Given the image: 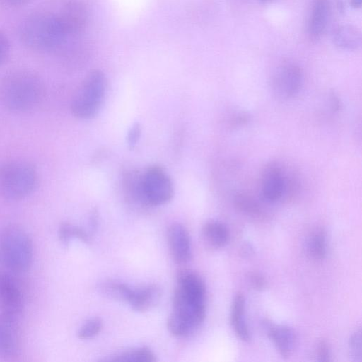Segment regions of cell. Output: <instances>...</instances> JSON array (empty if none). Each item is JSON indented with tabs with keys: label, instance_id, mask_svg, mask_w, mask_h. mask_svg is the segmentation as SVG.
Returning <instances> with one entry per match:
<instances>
[{
	"label": "cell",
	"instance_id": "obj_19",
	"mask_svg": "<svg viewBox=\"0 0 362 362\" xmlns=\"http://www.w3.org/2000/svg\"><path fill=\"white\" fill-rule=\"evenodd\" d=\"M99 291L105 297L119 302H129L133 289L115 280H105L99 284Z\"/></svg>",
	"mask_w": 362,
	"mask_h": 362
},
{
	"label": "cell",
	"instance_id": "obj_2",
	"mask_svg": "<svg viewBox=\"0 0 362 362\" xmlns=\"http://www.w3.org/2000/svg\"><path fill=\"white\" fill-rule=\"evenodd\" d=\"M19 37L26 47L37 52L54 50L67 37L59 25L57 15L45 11L28 15L20 26Z\"/></svg>",
	"mask_w": 362,
	"mask_h": 362
},
{
	"label": "cell",
	"instance_id": "obj_33",
	"mask_svg": "<svg viewBox=\"0 0 362 362\" xmlns=\"http://www.w3.org/2000/svg\"><path fill=\"white\" fill-rule=\"evenodd\" d=\"M262 1H271V0H262Z\"/></svg>",
	"mask_w": 362,
	"mask_h": 362
},
{
	"label": "cell",
	"instance_id": "obj_32",
	"mask_svg": "<svg viewBox=\"0 0 362 362\" xmlns=\"http://www.w3.org/2000/svg\"><path fill=\"white\" fill-rule=\"evenodd\" d=\"M349 4L354 8H359L361 6L362 0H348Z\"/></svg>",
	"mask_w": 362,
	"mask_h": 362
},
{
	"label": "cell",
	"instance_id": "obj_5",
	"mask_svg": "<svg viewBox=\"0 0 362 362\" xmlns=\"http://www.w3.org/2000/svg\"><path fill=\"white\" fill-rule=\"evenodd\" d=\"M106 86L105 76L100 70L89 72L72 99V114L84 119L96 115L103 102Z\"/></svg>",
	"mask_w": 362,
	"mask_h": 362
},
{
	"label": "cell",
	"instance_id": "obj_17",
	"mask_svg": "<svg viewBox=\"0 0 362 362\" xmlns=\"http://www.w3.org/2000/svg\"><path fill=\"white\" fill-rule=\"evenodd\" d=\"M245 301L244 296L238 293L233 300L230 310V323L235 334L244 341L250 339V332L244 320Z\"/></svg>",
	"mask_w": 362,
	"mask_h": 362
},
{
	"label": "cell",
	"instance_id": "obj_27",
	"mask_svg": "<svg viewBox=\"0 0 362 362\" xmlns=\"http://www.w3.org/2000/svg\"><path fill=\"white\" fill-rule=\"evenodd\" d=\"M316 358L319 361H329L330 360L329 347L324 340L320 341L317 345Z\"/></svg>",
	"mask_w": 362,
	"mask_h": 362
},
{
	"label": "cell",
	"instance_id": "obj_29",
	"mask_svg": "<svg viewBox=\"0 0 362 362\" xmlns=\"http://www.w3.org/2000/svg\"><path fill=\"white\" fill-rule=\"evenodd\" d=\"M250 282L253 288L259 291L264 289L266 286L264 277L257 273L250 275Z\"/></svg>",
	"mask_w": 362,
	"mask_h": 362
},
{
	"label": "cell",
	"instance_id": "obj_25",
	"mask_svg": "<svg viewBox=\"0 0 362 362\" xmlns=\"http://www.w3.org/2000/svg\"><path fill=\"white\" fill-rule=\"evenodd\" d=\"M349 351L351 359L354 361H361V332H354L349 340Z\"/></svg>",
	"mask_w": 362,
	"mask_h": 362
},
{
	"label": "cell",
	"instance_id": "obj_6",
	"mask_svg": "<svg viewBox=\"0 0 362 362\" xmlns=\"http://www.w3.org/2000/svg\"><path fill=\"white\" fill-rule=\"evenodd\" d=\"M141 204L159 206L168 202L173 196V186L165 170L158 165L148 167L139 175Z\"/></svg>",
	"mask_w": 362,
	"mask_h": 362
},
{
	"label": "cell",
	"instance_id": "obj_4",
	"mask_svg": "<svg viewBox=\"0 0 362 362\" xmlns=\"http://www.w3.org/2000/svg\"><path fill=\"white\" fill-rule=\"evenodd\" d=\"M37 174L33 166L24 161L0 164V197L7 200H19L35 188Z\"/></svg>",
	"mask_w": 362,
	"mask_h": 362
},
{
	"label": "cell",
	"instance_id": "obj_1",
	"mask_svg": "<svg viewBox=\"0 0 362 362\" xmlns=\"http://www.w3.org/2000/svg\"><path fill=\"white\" fill-rule=\"evenodd\" d=\"M45 95V86L36 74L20 70L0 81V103L7 110L24 112L36 107Z\"/></svg>",
	"mask_w": 362,
	"mask_h": 362
},
{
	"label": "cell",
	"instance_id": "obj_28",
	"mask_svg": "<svg viewBox=\"0 0 362 362\" xmlns=\"http://www.w3.org/2000/svg\"><path fill=\"white\" fill-rule=\"evenodd\" d=\"M237 204L242 210L247 212H255L257 209L256 204L250 198L245 196L238 197Z\"/></svg>",
	"mask_w": 362,
	"mask_h": 362
},
{
	"label": "cell",
	"instance_id": "obj_26",
	"mask_svg": "<svg viewBox=\"0 0 362 362\" xmlns=\"http://www.w3.org/2000/svg\"><path fill=\"white\" fill-rule=\"evenodd\" d=\"M10 48V42L7 35L2 31H0V66L8 59Z\"/></svg>",
	"mask_w": 362,
	"mask_h": 362
},
{
	"label": "cell",
	"instance_id": "obj_20",
	"mask_svg": "<svg viewBox=\"0 0 362 362\" xmlns=\"http://www.w3.org/2000/svg\"><path fill=\"white\" fill-rule=\"evenodd\" d=\"M108 361L155 362L156 358L152 351L146 346L128 350L105 359Z\"/></svg>",
	"mask_w": 362,
	"mask_h": 362
},
{
	"label": "cell",
	"instance_id": "obj_31",
	"mask_svg": "<svg viewBox=\"0 0 362 362\" xmlns=\"http://www.w3.org/2000/svg\"><path fill=\"white\" fill-rule=\"evenodd\" d=\"M31 0H0V1L5 5L9 6H21L28 4Z\"/></svg>",
	"mask_w": 362,
	"mask_h": 362
},
{
	"label": "cell",
	"instance_id": "obj_21",
	"mask_svg": "<svg viewBox=\"0 0 362 362\" xmlns=\"http://www.w3.org/2000/svg\"><path fill=\"white\" fill-rule=\"evenodd\" d=\"M308 255L314 259H323L327 254L326 233L322 228L317 229L309 238L307 245Z\"/></svg>",
	"mask_w": 362,
	"mask_h": 362
},
{
	"label": "cell",
	"instance_id": "obj_24",
	"mask_svg": "<svg viewBox=\"0 0 362 362\" xmlns=\"http://www.w3.org/2000/svg\"><path fill=\"white\" fill-rule=\"evenodd\" d=\"M103 329L100 318L94 317L86 321L79 329L78 337L81 339H87L98 334Z\"/></svg>",
	"mask_w": 362,
	"mask_h": 362
},
{
	"label": "cell",
	"instance_id": "obj_12",
	"mask_svg": "<svg viewBox=\"0 0 362 362\" xmlns=\"http://www.w3.org/2000/svg\"><path fill=\"white\" fill-rule=\"evenodd\" d=\"M285 177L280 167L271 164L265 168L262 175L261 191L263 198L269 202L279 200L285 189Z\"/></svg>",
	"mask_w": 362,
	"mask_h": 362
},
{
	"label": "cell",
	"instance_id": "obj_23",
	"mask_svg": "<svg viewBox=\"0 0 362 362\" xmlns=\"http://www.w3.org/2000/svg\"><path fill=\"white\" fill-rule=\"evenodd\" d=\"M167 327L169 332L176 337L186 336L194 330L186 320L173 312L168 319Z\"/></svg>",
	"mask_w": 362,
	"mask_h": 362
},
{
	"label": "cell",
	"instance_id": "obj_15",
	"mask_svg": "<svg viewBox=\"0 0 362 362\" xmlns=\"http://www.w3.org/2000/svg\"><path fill=\"white\" fill-rule=\"evenodd\" d=\"M160 298V288L156 284H149L133 290L129 303L134 310L144 313L155 307Z\"/></svg>",
	"mask_w": 362,
	"mask_h": 362
},
{
	"label": "cell",
	"instance_id": "obj_16",
	"mask_svg": "<svg viewBox=\"0 0 362 362\" xmlns=\"http://www.w3.org/2000/svg\"><path fill=\"white\" fill-rule=\"evenodd\" d=\"M202 235L204 243L214 249L226 246L230 237L228 228L216 221L206 222L202 227Z\"/></svg>",
	"mask_w": 362,
	"mask_h": 362
},
{
	"label": "cell",
	"instance_id": "obj_7",
	"mask_svg": "<svg viewBox=\"0 0 362 362\" xmlns=\"http://www.w3.org/2000/svg\"><path fill=\"white\" fill-rule=\"evenodd\" d=\"M303 81L301 68L292 62L279 66L274 71L271 81L274 94L280 99L295 97L300 91Z\"/></svg>",
	"mask_w": 362,
	"mask_h": 362
},
{
	"label": "cell",
	"instance_id": "obj_22",
	"mask_svg": "<svg viewBox=\"0 0 362 362\" xmlns=\"http://www.w3.org/2000/svg\"><path fill=\"white\" fill-rule=\"evenodd\" d=\"M59 238L65 245H69L73 238H77L85 243H90L91 241V236L84 230L68 223H64L60 226Z\"/></svg>",
	"mask_w": 362,
	"mask_h": 362
},
{
	"label": "cell",
	"instance_id": "obj_8",
	"mask_svg": "<svg viewBox=\"0 0 362 362\" xmlns=\"http://www.w3.org/2000/svg\"><path fill=\"white\" fill-rule=\"evenodd\" d=\"M57 18L66 37L76 35L81 33L86 26L88 11L83 2L70 0L64 4Z\"/></svg>",
	"mask_w": 362,
	"mask_h": 362
},
{
	"label": "cell",
	"instance_id": "obj_30",
	"mask_svg": "<svg viewBox=\"0 0 362 362\" xmlns=\"http://www.w3.org/2000/svg\"><path fill=\"white\" fill-rule=\"evenodd\" d=\"M141 134V128L138 124H135L131 129L128 134V143L133 146L137 142Z\"/></svg>",
	"mask_w": 362,
	"mask_h": 362
},
{
	"label": "cell",
	"instance_id": "obj_11",
	"mask_svg": "<svg viewBox=\"0 0 362 362\" xmlns=\"http://www.w3.org/2000/svg\"><path fill=\"white\" fill-rule=\"evenodd\" d=\"M170 254L176 263L183 264L192 257L191 242L186 228L180 223L171 224L167 233Z\"/></svg>",
	"mask_w": 362,
	"mask_h": 362
},
{
	"label": "cell",
	"instance_id": "obj_3",
	"mask_svg": "<svg viewBox=\"0 0 362 362\" xmlns=\"http://www.w3.org/2000/svg\"><path fill=\"white\" fill-rule=\"evenodd\" d=\"M33 256L32 241L23 228L17 226L5 227L0 233V261L13 273L26 272Z\"/></svg>",
	"mask_w": 362,
	"mask_h": 362
},
{
	"label": "cell",
	"instance_id": "obj_18",
	"mask_svg": "<svg viewBox=\"0 0 362 362\" xmlns=\"http://www.w3.org/2000/svg\"><path fill=\"white\" fill-rule=\"evenodd\" d=\"M332 39L337 47L344 50L357 49L361 44L359 30L350 25H339L332 33Z\"/></svg>",
	"mask_w": 362,
	"mask_h": 362
},
{
	"label": "cell",
	"instance_id": "obj_10",
	"mask_svg": "<svg viewBox=\"0 0 362 362\" xmlns=\"http://www.w3.org/2000/svg\"><path fill=\"white\" fill-rule=\"evenodd\" d=\"M20 348L18 317L0 315V358L15 356Z\"/></svg>",
	"mask_w": 362,
	"mask_h": 362
},
{
	"label": "cell",
	"instance_id": "obj_13",
	"mask_svg": "<svg viewBox=\"0 0 362 362\" xmlns=\"http://www.w3.org/2000/svg\"><path fill=\"white\" fill-rule=\"evenodd\" d=\"M267 332L280 355L283 358H288L293 354L296 344V336L293 329L286 325L270 324Z\"/></svg>",
	"mask_w": 362,
	"mask_h": 362
},
{
	"label": "cell",
	"instance_id": "obj_9",
	"mask_svg": "<svg viewBox=\"0 0 362 362\" xmlns=\"http://www.w3.org/2000/svg\"><path fill=\"white\" fill-rule=\"evenodd\" d=\"M23 298L17 282L7 274H0V315L19 317Z\"/></svg>",
	"mask_w": 362,
	"mask_h": 362
},
{
	"label": "cell",
	"instance_id": "obj_14",
	"mask_svg": "<svg viewBox=\"0 0 362 362\" xmlns=\"http://www.w3.org/2000/svg\"><path fill=\"white\" fill-rule=\"evenodd\" d=\"M329 11L328 0H313L308 23L310 38L317 40L323 34L327 25Z\"/></svg>",
	"mask_w": 362,
	"mask_h": 362
}]
</instances>
